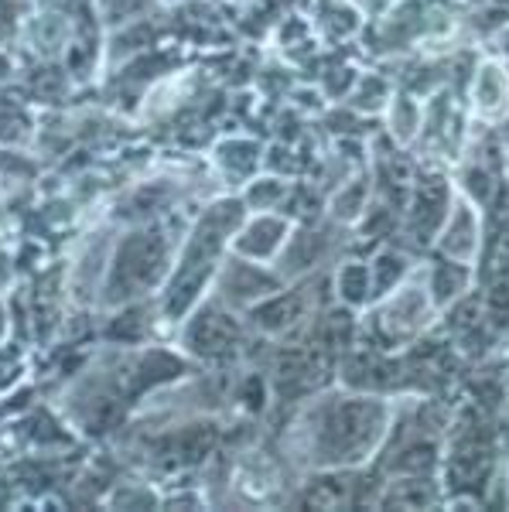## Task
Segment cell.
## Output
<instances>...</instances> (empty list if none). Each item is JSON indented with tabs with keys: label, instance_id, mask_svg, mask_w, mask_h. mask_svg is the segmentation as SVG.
Returning <instances> with one entry per match:
<instances>
[{
	"label": "cell",
	"instance_id": "6da1fadb",
	"mask_svg": "<svg viewBox=\"0 0 509 512\" xmlns=\"http://www.w3.org/2000/svg\"><path fill=\"white\" fill-rule=\"evenodd\" d=\"M390 407L380 396H335L308 414V458L318 468H346L373 458L387 437Z\"/></svg>",
	"mask_w": 509,
	"mask_h": 512
},
{
	"label": "cell",
	"instance_id": "7a4b0ae2",
	"mask_svg": "<svg viewBox=\"0 0 509 512\" xmlns=\"http://www.w3.org/2000/svg\"><path fill=\"white\" fill-rule=\"evenodd\" d=\"M240 219H243V205L236 202V198H226V202L212 205V209L202 216L199 226H195V233L185 246L182 267L175 270V280H171V294H168L171 318H182L195 304L202 284L209 280L212 267H216V256L223 253L226 239L236 233Z\"/></svg>",
	"mask_w": 509,
	"mask_h": 512
},
{
	"label": "cell",
	"instance_id": "3957f363",
	"mask_svg": "<svg viewBox=\"0 0 509 512\" xmlns=\"http://www.w3.org/2000/svg\"><path fill=\"white\" fill-rule=\"evenodd\" d=\"M164 270V243L158 236H127L117 253V263H113V274H110V297H130L144 287H151L154 280L161 277Z\"/></svg>",
	"mask_w": 509,
	"mask_h": 512
},
{
	"label": "cell",
	"instance_id": "277c9868",
	"mask_svg": "<svg viewBox=\"0 0 509 512\" xmlns=\"http://www.w3.org/2000/svg\"><path fill=\"white\" fill-rule=\"evenodd\" d=\"M434 311H438V304H434V297L428 291V280L424 284L421 280H404L383 301L380 328L393 342H410V338L421 335L431 325Z\"/></svg>",
	"mask_w": 509,
	"mask_h": 512
},
{
	"label": "cell",
	"instance_id": "5b68a950",
	"mask_svg": "<svg viewBox=\"0 0 509 512\" xmlns=\"http://www.w3.org/2000/svg\"><path fill=\"white\" fill-rule=\"evenodd\" d=\"M434 239H438V250L445 260L469 263L472 267L475 256H479V246H482L479 205H472V198H455Z\"/></svg>",
	"mask_w": 509,
	"mask_h": 512
},
{
	"label": "cell",
	"instance_id": "8992f818",
	"mask_svg": "<svg viewBox=\"0 0 509 512\" xmlns=\"http://www.w3.org/2000/svg\"><path fill=\"white\" fill-rule=\"evenodd\" d=\"M291 219L284 216H257L250 219L246 226L236 233V253L243 260H253V263H264V260H274V256L284 253L287 239H291Z\"/></svg>",
	"mask_w": 509,
	"mask_h": 512
},
{
	"label": "cell",
	"instance_id": "52a82bcc",
	"mask_svg": "<svg viewBox=\"0 0 509 512\" xmlns=\"http://www.w3.org/2000/svg\"><path fill=\"white\" fill-rule=\"evenodd\" d=\"M451 202H455V195H451L448 181H421L414 209H410V233H428V239L438 236Z\"/></svg>",
	"mask_w": 509,
	"mask_h": 512
},
{
	"label": "cell",
	"instance_id": "ba28073f",
	"mask_svg": "<svg viewBox=\"0 0 509 512\" xmlns=\"http://www.w3.org/2000/svg\"><path fill=\"white\" fill-rule=\"evenodd\" d=\"M472 106H475V113L486 120H499L509 113V72L499 62H486L475 72Z\"/></svg>",
	"mask_w": 509,
	"mask_h": 512
},
{
	"label": "cell",
	"instance_id": "9c48e42d",
	"mask_svg": "<svg viewBox=\"0 0 509 512\" xmlns=\"http://www.w3.org/2000/svg\"><path fill=\"white\" fill-rule=\"evenodd\" d=\"M236 335H240L236 332V321L229 315L212 311V315H202L192 325V332H188V345H192L199 355H223V352L233 349Z\"/></svg>",
	"mask_w": 509,
	"mask_h": 512
},
{
	"label": "cell",
	"instance_id": "30bf717a",
	"mask_svg": "<svg viewBox=\"0 0 509 512\" xmlns=\"http://www.w3.org/2000/svg\"><path fill=\"white\" fill-rule=\"evenodd\" d=\"M335 294L349 308H363L373 301V267L363 260H346L335 270Z\"/></svg>",
	"mask_w": 509,
	"mask_h": 512
},
{
	"label": "cell",
	"instance_id": "8fae6325",
	"mask_svg": "<svg viewBox=\"0 0 509 512\" xmlns=\"http://www.w3.org/2000/svg\"><path fill=\"white\" fill-rule=\"evenodd\" d=\"M465 287H469V263H455V260H441L438 267L428 274V291L434 297V304L438 308H445V304H455L458 297L465 294Z\"/></svg>",
	"mask_w": 509,
	"mask_h": 512
},
{
	"label": "cell",
	"instance_id": "7c38bea8",
	"mask_svg": "<svg viewBox=\"0 0 509 512\" xmlns=\"http://www.w3.org/2000/svg\"><path fill=\"white\" fill-rule=\"evenodd\" d=\"M274 277L264 274V270H257V263H233L226 274V291L233 297H243V301H250V297H267L274 294Z\"/></svg>",
	"mask_w": 509,
	"mask_h": 512
},
{
	"label": "cell",
	"instance_id": "4fadbf2b",
	"mask_svg": "<svg viewBox=\"0 0 509 512\" xmlns=\"http://www.w3.org/2000/svg\"><path fill=\"white\" fill-rule=\"evenodd\" d=\"M294 318H301V301L294 294H270L264 304L253 308V321L267 332H281Z\"/></svg>",
	"mask_w": 509,
	"mask_h": 512
},
{
	"label": "cell",
	"instance_id": "5bb4252c",
	"mask_svg": "<svg viewBox=\"0 0 509 512\" xmlns=\"http://www.w3.org/2000/svg\"><path fill=\"white\" fill-rule=\"evenodd\" d=\"M390 113V134L400 140V144H410L417 134H421V106H417L414 96H390L387 103Z\"/></svg>",
	"mask_w": 509,
	"mask_h": 512
},
{
	"label": "cell",
	"instance_id": "9a60e30c",
	"mask_svg": "<svg viewBox=\"0 0 509 512\" xmlns=\"http://www.w3.org/2000/svg\"><path fill=\"white\" fill-rule=\"evenodd\" d=\"M366 198H369V178L349 181V185H342L332 198V216L342 222H356L366 212Z\"/></svg>",
	"mask_w": 509,
	"mask_h": 512
},
{
	"label": "cell",
	"instance_id": "2e32d148",
	"mask_svg": "<svg viewBox=\"0 0 509 512\" xmlns=\"http://www.w3.org/2000/svg\"><path fill=\"white\" fill-rule=\"evenodd\" d=\"M219 161L226 164V171L233 175H253L260 164V147L253 140H229V144L219 147Z\"/></svg>",
	"mask_w": 509,
	"mask_h": 512
},
{
	"label": "cell",
	"instance_id": "e0dca14e",
	"mask_svg": "<svg viewBox=\"0 0 509 512\" xmlns=\"http://www.w3.org/2000/svg\"><path fill=\"white\" fill-rule=\"evenodd\" d=\"M182 373V362L175 355H164V352H151L141 362V373H137V386H154L164 383V379H175Z\"/></svg>",
	"mask_w": 509,
	"mask_h": 512
},
{
	"label": "cell",
	"instance_id": "ac0fdd59",
	"mask_svg": "<svg viewBox=\"0 0 509 512\" xmlns=\"http://www.w3.org/2000/svg\"><path fill=\"white\" fill-rule=\"evenodd\" d=\"M212 444H216V431L212 427H188L185 434H178V458L199 461L212 451Z\"/></svg>",
	"mask_w": 509,
	"mask_h": 512
},
{
	"label": "cell",
	"instance_id": "d6986e66",
	"mask_svg": "<svg viewBox=\"0 0 509 512\" xmlns=\"http://www.w3.org/2000/svg\"><path fill=\"white\" fill-rule=\"evenodd\" d=\"M284 198H287V181L281 178H257L250 185V192H246V202H250L253 209H274Z\"/></svg>",
	"mask_w": 509,
	"mask_h": 512
},
{
	"label": "cell",
	"instance_id": "ffe728a7",
	"mask_svg": "<svg viewBox=\"0 0 509 512\" xmlns=\"http://www.w3.org/2000/svg\"><path fill=\"white\" fill-rule=\"evenodd\" d=\"M352 96H356V106H359V110H366V113H376V110H383V106L390 103L387 82L376 79V76H366L363 82H359V89H356Z\"/></svg>",
	"mask_w": 509,
	"mask_h": 512
},
{
	"label": "cell",
	"instance_id": "44dd1931",
	"mask_svg": "<svg viewBox=\"0 0 509 512\" xmlns=\"http://www.w3.org/2000/svg\"><path fill=\"white\" fill-rule=\"evenodd\" d=\"M137 328H141V315L137 311H130V315H123V321H117V325L110 328L113 338H134Z\"/></svg>",
	"mask_w": 509,
	"mask_h": 512
},
{
	"label": "cell",
	"instance_id": "7402d4cb",
	"mask_svg": "<svg viewBox=\"0 0 509 512\" xmlns=\"http://www.w3.org/2000/svg\"><path fill=\"white\" fill-rule=\"evenodd\" d=\"M14 369H18V362H14V355H11V352L0 355V386H4L7 379H14Z\"/></svg>",
	"mask_w": 509,
	"mask_h": 512
}]
</instances>
